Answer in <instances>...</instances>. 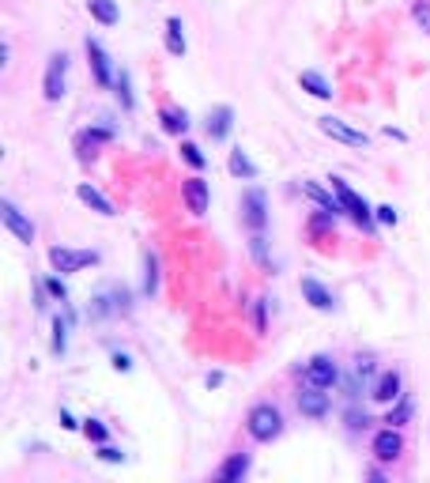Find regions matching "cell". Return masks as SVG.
Returning <instances> with one entry per match:
<instances>
[{
  "label": "cell",
  "instance_id": "1",
  "mask_svg": "<svg viewBox=\"0 0 430 483\" xmlns=\"http://www.w3.org/2000/svg\"><path fill=\"white\" fill-rule=\"evenodd\" d=\"M246 427H249L253 442H272V438H280V431H283V415H280V408H272V404H257V408L249 412Z\"/></svg>",
  "mask_w": 430,
  "mask_h": 483
},
{
  "label": "cell",
  "instance_id": "2",
  "mask_svg": "<svg viewBox=\"0 0 430 483\" xmlns=\"http://www.w3.org/2000/svg\"><path fill=\"white\" fill-rule=\"evenodd\" d=\"M95 261H98L95 249H68V246H53L49 249V265H53V272H61V276L80 272L83 265H95Z\"/></svg>",
  "mask_w": 430,
  "mask_h": 483
},
{
  "label": "cell",
  "instance_id": "3",
  "mask_svg": "<svg viewBox=\"0 0 430 483\" xmlns=\"http://www.w3.org/2000/svg\"><path fill=\"white\" fill-rule=\"evenodd\" d=\"M333 193H336V201H340V208L355 219V223H362V227H370L374 223V215H370V208H366V201L351 189L347 181H340V178H333Z\"/></svg>",
  "mask_w": 430,
  "mask_h": 483
},
{
  "label": "cell",
  "instance_id": "4",
  "mask_svg": "<svg viewBox=\"0 0 430 483\" xmlns=\"http://www.w3.org/2000/svg\"><path fill=\"white\" fill-rule=\"evenodd\" d=\"M306 381H310V386H321V389H333L340 381V366L333 362V355H313L306 362Z\"/></svg>",
  "mask_w": 430,
  "mask_h": 483
},
{
  "label": "cell",
  "instance_id": "5",
  "mask_svg": "<svg viewBox=\"0 0 430 483\" xmlns=\"http://www.w3.org/2000/svg\"><path fill=\"white\" fill-rule=\"evenodd\" d=\"M64 72H68V57L64 53H53L49 64H46V102H61L64 98Z\"/></svg>",
  "mask_w": 430,
  "mask_h": 483
},
{
  "label": "cell",
  "instance_id": "6",
  "mask_svg": "<svg viewBox=\"0 0 430 483\" xmlns=\"http://www.w3.org/2000/svg\"><path fill=\"white\" fill-rule=\"evenodd\" d=\"M317 125H321V133H325V136L340 140V144H347V148H366V133L351 129L347 121H340V117H321Z\"/></svg>",
  "mask_w": 430,
  "mask_h": 483
},
{
  "label": "cell",
  "instance_id": "7",
  "mask_svg": "<svg viewBox=\"0 0 430 483\" xmlns=\"http://www.w3.org/2000/svg\"><path fill=\"white\" fill-rule=\"evenodd\" d=\"M0 219H4V227L12 230V234L19 238V242H35V223H30V219L19 212V208L12 204V201H4L0 204Z\"/></svg>",
  "mask_w": 430,
  "mask_h": 483
},
{
  "label": "cell",
  "instance_id": "8",
  "mask_svg": "<svg viewBox=\"0 0 430 483\" xmlns=\"http://www.w3.org/2000/svg\"><path fill=\"white\" fill-rule=\"evenodd\" d=\"M400 453H404L400 431H396V427H385V431L374 438V457H378V460H396Z\"/></svg>",
  "mask_w": 430,
  "mask_h": 483
},
{
  "label": "cell",
  "instance_id": "9",
  "mask_svg": "<svg viewBox=\"0 0 430 483\" xmlns=\"http://www.w3.org/2000/svg\"><path fill=\"white\" fill-rule=\"evenodd\" d=\"M299 412L310 415V419H321V415H328V393L321 386H310L299 393Z\"/></svg>",
  "mask_w": 430,
  "mask_h": 483
},
{
  "label": "cell",
  "instance_id": "10",
  "mask_svg": "<svg viewBox=\"0 0 430 483\" xmlns=\"http://www.w3.org/2000/svg\"><path fill=\"white\" fill-rule=\"evenodd\" d=\"M87 61H91V68H95V80H98V83H102V87L114 83V68H109V57H106L102 42L87 38Z\"/></svg>",
  "mask_w": 430,
  "mask_h": 483
},
{
  "label": "cell",
  "instance_id": "11",
  "mask_svg": "<svg viewBox=\"0 0 430 483\" xmlns=\"http://www.w3.org/2000/svg\"><path fill=\"white\" fill-rule=\"evenodd\" d=\"M181 196H185V204H189L193 215H204L208 212V201H212V196H208V181L204 178H189V181L181 185Z\"/></svg>",
  "mask_w": 430,
  "mask_h": 483
},
{
  "label": "cell",
  "instance_id": "12",
  "mask_svg": "<svg viewBox=\"0 0 430 483\" xmlns=\"http://www.w3.org/2000/svg\"><path fill=\"white\" fill-rule=\"evenodd\" d=\"M241 212H246V223L253 230H264V223H268V215H264V193L249 189L246 196H241Z\"/></svg>",
  "mask_w": 430,
  "mask_h": 483
},
{
  "label": "cell",
  "instance_id": "13",
  "mask_svg": "<svg viewBox=\"0 0 430 483\" xmlns=\"http://www.w3.org/2000/svg\"><path fill=\"white\" fill-rule=\"evenodd\" d=\"M370 397H374V400H381V404L400 400V374H396V370H385V374L378 378V386H374Z\"/></svg>",
  "mask_w": 430,
  "mask_h": 483
},
{
  "label": "cell",
  "instance_id": "14",
  "mask_svg": "<svg viewBox=\"0 0 430 483\" xmlns=\"http://www.w3.org/2000/svg\"><path fill=\"white\" fill-rule=\"evenodd\" d=\"M230 125H234V109H230V106H219V109L208 114V136H212V140H223L230 133Z\"/></svg>",
  "mask_w": 430,
  "mask_h": 483
},
{
  "label": "cell",
  "instance_id": "15",
  "mask_svg": "<svg viewBox=\"0 0 430 483\" xmlns=\"http://www.w3.org/2000/svg\"><path fill=\"white\" fill-rule=\"evenodd\" d=\"M76 196H80V201H83L87 208H95L98 215H114V204H109L106 196H102V193L95 189V185H87V181H83L80 189H76Z\"/></svg>",
  "mask_w": 430,
  "mask_h": 483
},
{
  "label": "cell",
  "instance_id": "16",
  "mask_svg": "<svg viewBox=\"0 0 430 483\" xmlns=\"http://www.w3.org/2000/svg\"><path fill=\"white\" fill-rule=\"evenodd\" d=\"M302 294L310 299L313 310H333V294H328L317 280H302Z\"/></svg>",
  "mask_w": 430,
  "mask_h": 483
},
{
  "label": "cell",
  "instance_id": "17",
  "mask_svg": "<svg viewBox=\"0 0 430 483\" xmlns=\"http://www.w3.org/2000/svg\"><path fill=\"white\" fill-rule=\"evenodd\" d=\"M87 12H91L102 27H114V23H117V16H121L114 0H87Z\"/></svg>",
  "mask_w": 430,
  "mask_h": 483
},
{
  "label": "cell",
  "instance_id": "18",
  "mask_svg": "<svg viewBox=\"0 0 430 483\" xmlns=\"http://www.w3.org/2000/svg\"><path fill=\"white\" fill-rule=\"evenodd\" d=\"M299 83H302V91H310L313 98H333V87H328V80L321 72H302Z\"/></svg>",
  "mask_w": 430,
  "mask_h": 483
},
{
  "label": "cell",
  "instance_id": "19",
  "mask_svg": "<svg viewBox=\"0 0 430 483\" xmlns=\"http://www.w3.org/2000/svg\"><path fill=\"white\" fill-rule=\"evenodd\" d=\"M249 472V453H234L223 460V468H219V479H241Z\"/></svg>",
  "mask_w": 430,
  "mask_h": 483
},
{
  "label": "cell",
  "instance_id": "20",
  "mask_svg": "<svg viewBox=\"0 0 430 483\" xmlns=\"http://www.w3.org/2000/svg\"><path fill=\"white\" fill-rule=\"evenodd\" d=\"M102 140H109L106 129H87V133L80 136V159H95V148L102 144Z\"/></svg>",
  "mask_w": 430,
  "mask_h": 483
},
{
  "label": "cell",
  "instance_id": "21",
  "mask_svg": "<svg viewBox=\"0 0 430 483\" xmlns=\"http://www.w3.org/2000/svg\"><path fill=\"white\" fill-rule=\"evenodd\" d=\"M302 189H306V196H313V201H317V204H321V208H325V212H328V215H336V212H344V208H340V201H333V196H328V193H325V189H321V185H317V181H306V185H302Z\"/></svg>",
  "mask_w": 430,
  "mask_h": 483
},
{
  "label": "cell",
  "instance_id": "22",
  "mask_svg": "<svg viewBox=\"0 0 430 483\" xmlns=\"http://www.w3.org/2000/svg\"><path fill=\"white\" fill-rule=\"evenodd\" d=\"M162 129H167V133H185V129H189V117H185V109H174V106H167L162 109Z\"/></svg>",
  "mask_w": 430,
  "mask_h": 483
},
{
  "label": "cell",
  "instance_id": "23",
  "mask_svg": "<svg viewBox=\"0 0 430 483\" xmlns=\"http://www.w3.org/2000/svg\"><path fill=\"white\" fill-rule=\"evenodd\" d=\"M230 174H234V178H257V167L249 162V155L241 148L230 151Z\"/></svg>",
  "mask_w": 430,
  "mask_h": 483
},
{
  "label": "cell",
  "instance_id": "24",
  "mask_svg": "<svg viewBox=\"0 0 430 483\" xmlns=\"http://www.w3.org/2000/svg\"><path fill=\"white\" fill-rule=\"evenodd\" d=\"M167 49L174 57L185 53V35H181V19H167Z\"/></svg>",
  "mask_w": 430,
  "mask_h": 483
},
{
  "label": "cell",
  "instance_id": "25",
  "mask_svg": "<svg viewBox=\"0 0 430 483\" xmlns=\"http://www.w3.org/2000/svg\"><path fill=\"white\" fill-rule=\"evenodd\" d=\"M181 159L189 162V167H196V170H201L204 162H208V159H204V151L196 148V144H181Z\"/></svg>",
  "mask_w": 430,
  "mask_h": 483
},
{
  "label": "cell",
  "instance_id": "26",
  "mask_svg": "<svg viewBox=\"0 0 430 483\" xmlns=\"http://www.w3.org/2000/svg\"><path fill=\"white\" fill-rule=\"evenodd\" d=\"M64 333H68V325H64L61 317H57V321H53V351H57V355H61L64 347H68V336H64Z\"/></svg>",
  "mask_w": 430,
  "mask_h": 483
},
{
  "label": "cell",
  "instance_id": "27",
  "mask_svg": "<svg viewBox=\"0 0 430 483\" xmlns=\"http://www.w3.org/2000/svg\"><path fill=\"white\" fill-rule=\"evenodd\" d=\"M374 219H378V223H385V227H396V208L393 204H381V208H374Z\"/></svg>",
  "mask_w": 430,
  "mask_h": 483
},
{
  "label": "cell",
  "instance_id": "28",
  "mask_svg": "<svg viewBox=\"0 0 430 483\" xmlns=\"http://www.w3.org/2000/svg\"><path fill=\"white\" fill-rule=\"evenodd\" d=\"M407 412H412V404H407V400H400V404H396V412H389V415H385V423H389V427H400V423L407 419Z\"/></svg>",
  "mask_w": 430,
  "mask_h": 483
},
{
  "label": "cell",
  "instance_id": "29",
  "mask_svg": "<svg viewBox=\"0 0 430 483\" xmlns=\"http://www.w3.org/2000/svg\"><path fill=\"white\" fill-rule=\"evenodd\" d=\"M83 434L91 438V442H106V427L98 423V419H87V423H83Z\"/></svg>",
  "mask_w": 430,
  "mask_h": 483
},
{
  "label": "cell",
  "instance_id": "30",
  "mask_svg": "<svg viewBox=\"0 0 430 483\" xmlns=\"http://www.w3.org/2000/svg\"><path fill=\"white\" fill-rule=\"evenodd\" d=\"M117 98H121V106L132 109V95H129V72H121L117 76Z\"/></svg>",
  "mask_w": 430,
  "mask_h": 483
},
{
  "label": "cell",
  "instance_id": "31",
  "mask_svg": "<svg viewBox=\"0 0 430 483\" xmlns=\"http://www.w3.org/2000/svg\"><path fill=\"white\" fill-rule=\"evenodd\" d=\"M412 16H415V23L423 27V30H430V4H423V0H419V4L412 8Z\"/></svg>",
  "mask_w": 430,
  "mask_h": 483
},
{
  "label": "cell",
  "instance_id": "32",
  "mask_svg": "<svg viewBox=\"0 0 430 483\" xmlns=\"http://www.w3.org/2000/svg\"><path fill=\"white\" fill-rule=\"evenodd\" d=\"M155 287H159V276H155V257H148V280H143V291H148V294H155Z\"/></svg>",
  "mask_w": 430,
  "mask_h": 483
},
{
  "label": "cell",
  "instance_id": "33",
  "mask_svg": "<svg viewBox=\"0 0 430 483\" xmlns=\"http://www.w3.org/2000/svg\"><path fill=\"white\" fill-rule=\"evenodd\" d=\"M98 457H102V460H109V465H117V460H125V453H121V449H114V446H102V449H98Z\"/></svg>",
  "mask_w": 430,
  "mask_h": 483
},
{
  "label": "cell",
  "instance_id": "34",
  "mask_svg": "<svg viewBox=\"0 0 430 483\" xmlns=\"http://www.w3.org/2000/svg\"><path fill=\"white\" fill-rule=\"evenodd\" d=\"M46 287H49V294H53V299H61V302L68 299V291H64V283H61V280H49Z\"/></svg>",
  "mask_w": 430,
  "mask_h": 483
},
{
  "label": "cell",
  "instance_id": "35",
  "mask_svg": "<svg viewBox=\"0 0 430 483\" xmlns=\"http://www.w3.org/2000/svg\"><path fill=\"white\" fill-rule=\"evenodd\" d=\"M253 257H257V261H268V257H264V238H261V230L253 234Z\"/></svg>",
  "mask_w": 430,
  "mask_h": 483
},
{
  "label": "cell",
  "instance_id": "36",
  "mask_svg": "<svg viewBox=\"0 0 430 483\" xmlns=\"http://www.w3.org/2000/svg\"><path fill=\"white\" fill-rule=\"evenodd\" d=\"M114 366H117V370H129L132 362H129V355H114Z\"/></svg>",
  "mask_w": 430,
  "mask_h": 483
}]
</instances>
